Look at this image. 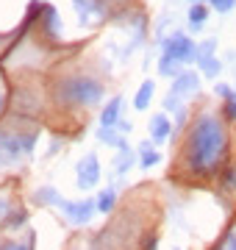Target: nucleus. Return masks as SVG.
Wrapping results in <instances>:
<instances>
[{
    "label": "nucleus",
    "instance_id": "nucleus-1",
    "mask_svg": "<svg viewBox=\"0 0 236 250\" xmlns=\"http://www.w3.org/2000/svg\"><path fill=\"white\" fill-rule=\"evenodd\" d=\"M228 153V134L222 123L214 114H200L189 131V145H186V161L189 170L197 175H211L219 170V164Z\"/></svg>",
    "mask_w": 236,
    "mask_h": 250
},
{
    "label": "nucleus",
    "instance_id": "nucleus-2",
    "mask_svg": "<svg viewBox=\"0 0 236 250\" xmlns=\"http://www.w3.org/2000/svg\"><path fill=\"white\" fill-rule=\"evenodd\" d=\"M59 100L67 106H95L103 98V86L100 81L86 78V75H73V78H64L59 83Z\"/></svg>",
    "mask_w": 236,
    "mask_h": 250
},
{
    "label": "nucleus",
    "instance_id": "nucleus-3",
    "mask_svg": "<svg viewBox=\"0 0 236 250\" xmlns=\"http://www.w3.org/2000/svg\"><path fill=\"white\" fill-rule=\"evenodd\" d=\"M197 89H200V75H197V72H189V70L181 72V75L173 81L170 95L164 98V108H167V111H178V103H181L183 98L195 95Z\"/></svg>",
    "mask_w": 236,
    "mask_h": 250
},
{
    "label": "nucleus",
    "instance_id": "nucleus-4",
    "mask_svg": "<svg viewBox=\"0 0 236 250\" xmlns=\"http://www.w3.org/2000/svg\"><path fill=\"white\" fill-rule=\"evenodd\" d=\"M164 56H170V59H173V62H178V64L197 62V45L192 42L189 36L173 34L167 42H164Z\"/></svg>",
    "mask_w": 236,
    "mask_h": 250
},
{
    "label": "nucleus",
    "instance_id": "nucleus-5",
    "mask_svg": "<svg viewBox=\"0 0 236 250\" xmlns=\"http://www.w3.org/2000/svg\"><path fill=\"white\" fill-rule=\"evenodd\" d=\"M56 208H61L64 217H67L73 225H86L92 220V214L98 211V203L89 200V197H83V200H64V197H61Z\"/></svg>",
    "mask_w": 236,
    "mask_h": 250
},
{
    "label": "nucleus",
    "instance_id": "nucleus-6",
    "mask_svg": "<svg viewBox=\"0 0 236 250\" xmlns=\"http://www.w3.org/2000/svg\"><path fill=\"white\" fill-rule=\"evenodd\" d=\"M75 184H78V189H92L95 184L100 181V161H98V156L95 153H86L81 161H78V167H75Z\"/></svg>",
    "mask_w": 236,
    "mask_h": 250
},
{
    "label": "nucleus",
    "instance_id": "nucleus-7",
    "mask_svg": "<svg viewBox=\"0 0 236 250\" xmlns=\"http://www.w3.org/2000/svg\"><path fill=\"white\" fill-rule=\"evenodd\" d=\"M75 11H78V17L81 22H98L103 17V6H100V0H73Z\"/></svg>",
    "mask_w": 236,
    "mask_h": 250
},
{
    "label": "nucleus",
    "instance_id": "nucleus-8",
    "mask_svg": "<svg viewBox=\"0 0 236 250\" xmlns=\"http://www.w3.org/2000/svg\"><path fill=\"white\" fill-rule=\"evenodd\" d=\"M170 131H173V123L164 114L150 117V139H153V142H167V139H170Z\"/></svg>",
    "mask_w": 236,
    "mask_h": 250
},
{
    "label": "nucleus",
    "instance_id": "nucleus-9",
    "mask_svg": "<svg viewBox=\"0 0 236 250\" xmlns=\"http://www.w3.org/2000/svg\"><path fill=\"white\" fill-rule=\"evenodd\" d=\"M119 106H122V98H111L109 103H106V108L100 111V125H103V128H114V125H117Z\"/></svg>",
    "mask_w": 236,
    "mask_h": 250
},
{
    "label": "nucleus",
    "instance_id": "nucleus-10",
    "mask_svg": "<svg viewBox=\"0 0 236 250\" xmlns=\"http://www.w3.org/2000/svg\"><path fill=\"white\" fill-rule=\"evenodd\" d=\"M153 95H156V83H153V81H145V83L139 86L137 98H134V108H137V111H145V108L150 106Z\"/></svg>",
    "mask_w": 236,
    "mask_h": 250
},
{
    "label": "nucleus",
    "instance_id": "nucleus-11",
    "mask_svg": "<svg viewBox=\"0 0 236 250\" xmlns=\"http://www.w3.org/2000/svg\"><path fill=\"white\" fill-rule=\"evenodd\" d=\"M206 17H209V9H206L203 3H192L189 14H186L192 31H200V28H203V22H206Z\"/></svg>",
    "mask_w": 236,
    "mask_h": 250
},
{
    "label": "nucleus",
    "instance_id": "nucleus-12",
    "mask_svg": "<svg viewBox=\"0 0 236 250\" xmlns=\"http://www.w3.org/2000/svg\"><path fill=\"white\" fill-rule=\"evenodd\" d=\"M98 139L100 142H106V145H111V147H117V150H125L128 147V142L122 139V134H114V128H100Z\"/></svg>",
    "mask_w": 236,
    "mask_h": 250
},
{
    "label": "nucleus",
    "instance_id": "nucleus-13",
    "mask_svg": "<svg viewBox=\"0 0 236 250\" xmlns=\"http://www.w3.org/2000/svg\"><path fill=\"white\" fill-rule=\"evenodd\" d=\"M34 200H37L39 206H59L61 195H59L53 187H39L37 192H34Z\"/></svg>",
    "mask_w": 236,
    "mask_h": 250
},
{
    "label": "nucleus",
    "instance_id": "nucleus-14",
    "mask_svg": "<svg viewBox=\"0 0 236 250\" xmlns=\"http://www.w3.org/2000/svg\"><path fill=\"white\" fill-rule=\"evenodd\" d=\"M131 167H134V150L125 147V150L117 153V159H114V170H117V175H125Z\"/></svg>",
    "mask_w": 236,
    "mask_h": 250
},
{
    "label": "nucleus",
    "instance_id": "nucleus-15",
    "mask_svg": "<svg viewBox=\"0 0 236 250\" xmlns=\"http://www.w3.org/2000/svg\"><path fill=\"white\" fill-rule=\"evenodd\" d=\"M95 203H98V211L109 214L111 208H114V203H117V192H114V189H103V192L98 195V200H95Z\"/></svg>",
    "mask_w": 236,
    "mask_h": 250
},
{
    "label": "nucleus",
    "instance_id": "nucleus-16",
    "mask_svg": "<svg viewBox=\"0 0 236 250\" xmlns=\"http://www.w3.org/2000/svg\"><path fill=\"white\" fill-rule=\"evenodd\" d=\"M139 153H142V161H139V164H142L145 170H150V167H153V164H158V159H161V156H158V153L150 147V142H142V145H139Z\"/></svg>",
    "mask_w": 236,
    "mask_h": 250
},
{
    "label": "nucleus",
    "instance_id": "nucleus-17",
    "mask_svg": "<svg viewBox=\"0 0 236 250\" xmlns=\"http://www.w3.org/2000/svg\"><path fill=\"white\" fill-rule=\"evenodd\" d=\"M200 70H203V75H209V78H217V72L222 70V64H219V59H214V56H206V59H197Z\"/></svg>",
    "mask_w": 236,
    "mask_h": 250
},
{
    "label": "nucleus",
    "instance_id": "nucleus-18",
    "mask_svg": "<svg viewBox=\"0 0 236 250\" xmlns=\"http://www.w3.org/2000/svg\"><path fill=\"white\" fill-rule=\"evenodd\" d=\"M158 72H161V75H167V78H170V75H175V78H178V75H181V64L173 62L170 56H161V62H158Z\"/></svg>",
    "mask_w": 236,
    "mask_h": 250
},
{
    "label": "nucleus",
    "instance_id": "nucleus-19",
    "mask_svg": "<svg viewBox=\"0 0 236 250\" xmlns=\"http://www.w3.org/2000/svg\"><path fill=\"white\" fill-rule=\"evenodd\" d=\"M42 11H45V31L53 36L56 34V9L53 6H42Z\"/></svg>",
    "mask_w": 236,
    "mask_h": 250
},
{
    "label": "nucleus",
    "instance_id": "nucleus-20",
    "mask_svg": "<svg viewBox=\"0 0 236 250\" xmlns=\"http://www.w3.org/2000/svg\"><path fill=\"white\" fill-rule=\"evenodd\" d=\"M211 3V9L219 11V14H225V11H231L236 6V0H209Z\"/></svg>",
    "mask_w": 236,
    "mask_h": 250
},
{
    "label": "nucleus",
    "instance_id": "nucleus-21",
    "mask_svg": "<svg viewBox=\"0 0 236 250\" xmlns=\"http://www.w3.org/2000/svg\"><path fill=\"white\" fill-rule=\"evenodd\" d=\"M217 250H236V233H234V231H228V233H225V239L217 245Z\"/></svg>",
    "mask_w": 236,
    "mask_h": 250
},
{
    "label": "nucleus",
    "instance_id": "nucleus-22",
    "mask_svg": "<svg viewBox=\"0 0 236 250\" xmlns=\"http://www.w3.org/2000/svg\"><path fill=\"white\" fill-rule=\"evenodd\" d=\"M31 242H34V236H31ZM31 242H28V245H22V242H6L0 250H34V245H31Z\"/></svg>",
    "mask_w": 236,
    "mask_h": 250
},
{
    "label": "nucleus",
    "instance_id": "nucleus-23",
    "mask_svg": "<svg viewBox=\"0 0 236 250\" xmlns=\"http://www.w3.org/2000/svg\"><path fill=\"white\" fill-rule=\"evenodd\" d=\"M222 184H225L228 189H234V187H236V170H234V167H228V170L222 172Z\"/></svg>",
    "mask_w": 236,
    "mask_h": 250
},
{
    "label": "nucleus",
    "instance_id": "nucleus-24",
    "mask_svg": "<svg viewBox=\"0 0 236 250\" xmlns=\"http://www.w3.org/2000/svg\"><path fill=\"white\" fill-rule=\"evenodd\" d=\"M25 211H17V214H11V220L6 225H9V228H20V225H25Z\"/></svg>",
    "mask_w": 236,
    "mask_h": 250
},
{
    "label": "nucleus",
    "instance_id": "nucleus-25",
    "mask_svg": "<svg viewBox=\"0 0 236 250\" xmlns=\"http://www.w3.org/2000/svg\"><path fill=\"white\" fill-rule=\"evenodd\" d=\"M214 89H217V92H219V95H222V98H225V100L236 98V92L231 89V86H228V83H217V86H214Z\"/></svg>",
    "mask_w": 236,
    "mask_h": 250
},
{
    "label": "nucleus",
    "instance_id": "nucleus-26",
    "mask_svg": "<svg viewBox=\"0 0 236 250\" xmlns=\"http://www.w3.org/2000/svg\"><path fill=\"white\" fill-rule=\"evenodd\" d=\"M225 117L228 120H236V98L225 100Z\"/></svg>",
    "mask_w": 236,
    "mask_h": 250
},
{
    "label": "nucleus",
    "instance_id": "nucleus-27",
    "mask_svg": "<svg viewBox=\"0 0 236 250\" xmlns=\"http://www.w3.org/2000/svg\"><path fill=\"white\" fill-rule=\"evenodd\" d=\"M156 236H150V239H145V250H158V245H156Z\"/></svg>",
    "mask_w": 236,
    "mask_h": 250
},
{
    "label": "nucleus",
    "instance_id": "nucleus-28",
    "mask_svg": "<svg viewBox=\"0 0 236 250\" xmlns=\"http://www.w3.org/2000/svg\"><path fill=\"white\" fill-rule=\"evenodd\" d=\"M131 128H134L131 123H119V134H131Z\"/></svg>",
    "mask_w": 236,
    "mask_h": 250
},
{
    "label": "nucleus",
    "instance_id": "nucleus-29",
    "mask_svg": "<svg viewBox=\"0 0 236 250\" xmlns=\"http://www.w3.org/2000/svg\"><path fill=\"white\" fill-rule=\"evenodd\" d=\"M6 211H9V203H6V197H0V217L6 214Z\"/></svg>",
    "mask_w": 236,
    "mask_h": 250
},
{
    "label": "nucleus",
    "instance_id": "nucleus-30",
    "mask_svg": "<svg viewBox=\"0 0 236 250\" xmlns=\"http://www.w3.org/2000/svg\"><path fill=\"white\" fill-rule=\"evenodd\" d=\"M3 106H6V100H3V95H0V111H3Z\"/></svg>",
    "mask_w": 236,
    "mask_h": 250
},
{
    "label": "nucleus",
    "instance_id": "nucleus-31",
    "mask_svg": "<svg viewBox=\"0 0 236 250\" xmlns=\"http://www.w3.org/2000/svg\"><path fill=\"white\" fill-rule=\"evenodd\" d=\"M192 3H203V0H192Z\"/></svg>",
    "mask_w": 236,
    "mask_h": 250
},
{
    "label": "nucleus",
    "instance_id": "nucleus-32",
    "mask_svg": "<svg viewBox=\"0 0 236 250\" xmlns=\"http://www.w3.org/2000/svg\"><path fill=\"white\" fill-rule=\"evenodd\" d=\"M173 250H181V248H173Z\"/></svg>",
    "mask_w": 236,
    "mask_h": 250
},
{
    "label": "nucleus",
    "instance_id": "nucleus-33",
    "mask_svg": "<svg viewBox=\"0 0 236 250\" xmlns=\"http://www.w3.org/2000/svg\"><path fill=\"white\" fill-rule=\"evenodd\" d=\"M0 42H3V36H0Z\"/></svg>",
    "mask_w": 236,
    "mask_h": 250
}]
</instances>
